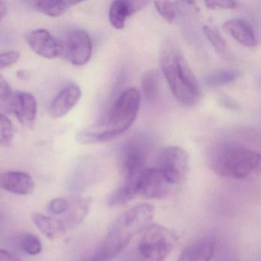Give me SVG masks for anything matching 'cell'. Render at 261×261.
I'll return each mask as SVG.
<instances>
[{
  "instance_id": "8",
  "label": "cell",
  "mask_w": 261,
  "mask_h": 261,
  "mask_svg": "<svg viewBox=\"0 0 261 261\" xmlns=\"http://www.w3.org/2000/svg\"><path fill=\"white\" fill-rule=\"evenodd\" d=\"M137 195L151 199L166 198L174 186L166 179L158 167L146 168L136 179Z\"/></svg>"
},
{
  "instance_id": "18",
  "label": "cell",
  "mask_w": 261,
  "mask_h": 261,
  "mask_svg": "<svg viewBox=\"0 0 261 261\" xmlns=\"http://www.w3.org/2000/svg\"><path fill=\"white\" fill-rule=\"evenodd\" d=\"M80 3L76 0H38L30 2V4L42 14L56 18L65 14L70 8Z\"/></svg>"
},
{
  "instance_id": "21",
  "label": "cell",
  "mask_w": 261,
  "mask_h": 261,
  "mask_svg": "<svg viewBox=\"0 0 261 261\" xmlns=\"http://www.w3.org/2000/svg\"><path fill=\"white\" fill-rule=\"evenodd\" d=\"M114 138V136L105 129L103 126L93 130H85L77 134L76 140L81 144H93L109 141Z\"/></svg>"
},
{
  "instance_id": "1",
  "label": "cell",
  "mask_w": 261,
  "mask_h": 261,
  "mask_svg": "<svg viewBox=\"0 0 261 261\" xmlns=\"http://www.w3.org/2000/svg\"><path fill=\"white\" fill-rule=\"evenodd\" d=\"M154 215L155 208L147 203L137 204L123 212L89 261H111L115 258L127 247L136 234L152 224Z\"/></svg>"
},
{
  "instance_id": "25",
  "label": "cell",
  "mask_w": 261,
  "mask_h": 261,
  "mask_svg": "<svg viewBox=\"0 0 261 261\" xmlns=\"http://www.w3.org/2000/svg\"><path fill=\"white\" fill-rule=\"evenodd\" d=\"M204 33L215 51L219 54H224L227 49V43L218 30L215 27L206 25L204 27Z\"/></svg>"
},
{
  "instance_id": "15",
  "label": "cell",
  "mask_w": 261,
  "mask_h": 261,
  "mask_svg": "<svg viewBox=\"0 0 261 261\" xmlns=\"http://www.w3.org/2000/svg\"><path fill=\"white\" fill-rule=\"evenodd\" d=\"M149 4L146 1H126L118 0L111 4L109 10V20L113 27L122 30L127 18L140 11Z\"/></svg>"
},
{
  "instance_id": "33",
  "label": "cell",
  "mask_w": 261,
  "mask_h": 261,
  "mask_svg": "<svg viewBox=\"0 0 261 261\" xmlns=\"http://www.w3.org/2000/svg\"><path fill=\"white\" fill-rule=\"evenodd\" d=\"M221 103L230 109H238L239 108V105L230 97H223L221 100Z\"/></svg>"
},
{
  "instance_id": "16",
  "label": "cell",
  "mask_w": 261,
  "mask_h": 261,
  "mask_svg": "<svg viewBox=\"0 0 261 261\" xmlns=\"http://www.w3.org/2000/svg\"><path fill=\"white\" fill-rule=\"evenodd\" d=\"M223 30L232 36L237 42L247 48H255L257 45L256 36L250 24L244 19H233L223 25Z\"/></svg>"
},
{
  "instance_id": "7",
  "label": "cell",
  "mask_w": 261,
  "mask_h": 261,
  "mask_svg": "<svg viewBox=\"0 0 261 261\" xmlns=\"http://www.w3.org/2000/svg\"><path fill=\"white\" fill-rule=\"evenodd\" d=\"M189 166L188 152L180 146H172L166 148L162 152L158 168L169 183L175 187L181 185L186 179Z\"/></svg>"
},
{
  "instance_id": "4",
  "label": "cell",
  "mask_w": 261,
  "mask_h": 261,
  "mask_svg": "<svg viewBox=\"0 0 261 261\" xmlns=\"http://www.w3.org/2000/svg\"><path fill=\"white\" fill-rule=\"evenodd\" d=\"M178 235L161 224H152L145 230L136 247L133 261H164L176 245Z\"/></svg>"
},
{
  "instance_id": "27",
  "label": "cell",
  "mask_w": 261,
  "mask_h": 261,
  "mask_svg": "<svg viewBox=\"0 0 261 261\" xmlns=\"http://www.w3.org/2000/svg\"><path fill=\"white\" fill-rule=\"evenodd\" d=\"M155 10L159 14L168 22H172L176 18L177 13L173 3L169 1H155L154 2Z\"/></svg>"
},
{
  "instance_id": "20",
  "label": "cell",
  "mask_w": 261,
  "mask_h": 261,
  "mask_svg": "<svg viewBox=\"0 0 261 261\" xmlns=\"http://www.w3.org/2000/svg\"><path fill=\"white\" fill-rule=\"evenodd\" d=\"M137 195L135 181H125L116 189L108 198V204L111 207H118L132 201Z\"/></svg>"
},
{
  "instance_id": "9",
  "label": "cell",
  "mask_w": 261,
  "mask_h": 261,
  "mask_svg": "<svg viewBox=\"0 0 261 261\" xmlns=\"http://www.w3.org/2000/svg\"><path fill=\"white\" fill-rule=\"evenodd\" d=\"M62 54H64L70 63L75 66H82L91 59L92 42L86 32L82 30H73L65 37L62 44Z\"/></svg>"
},
{
  "instance_id": "26",
  "label": "cell",
  "mask_w": 261,
  "mask_h": 261,
  "mask_svg": "<svg viewBox=\"0 0 261 261\" xmlns=\"http://www.w3.org/2000/svg\"><path fill=\"white\" fill-rule=\"evenodd\" d=\"M13 127L11 120L0 113V145L3 146H9L13 141Z\"/></svg>"
},
{
  "instance_id": "5",
  "label": "cell",
  "mask_w": 261,
  "mask_h": 261,
  "mask_svg": "<svg viewBox=\"0 0 261 261\" xmlns=\"http://www.w3.org/2000/svg\"><path fill=\"white\" fill-rule=\"evenodd\" d=\"M141 95L135 88L124 90L116 100L103 125L114 138L126 132L135 121L140 109Z\"/></svg>"
},
{
  "instance_id": "17",
  "label": "cell",
  "mask_w": 261,
  "mask_h": 261,
  "mask_svg": "<svg viewBox=\"0 0 261 261\" xmlns=\"http://www.w3.org/2000/svg\"><path fill=\"white\" fill-rule=\"evenodd\" d=\"M32 220L37 228L50 240H57L66 233L67 227L61 220L42 214L32 215Z\"/></svg>"
},
{
  "instance_id": "29",
  "label": "cell",
  "mask_w": 261,
  "mask_h": 261,
  "mask_svg": "<svg viewBox=\"0 0 261 261\" xmlns=\"http://www.w3.org/2000/svg\"><path fill=\"white\" fill-rule=\"evenodd\" d=\"M20 54L16 51L0 53V68H8L17 62Z\"/></svg>"
},
{
  "instance_id": "32",
  "label": "cell",
  "mask_w": 261,
  "mask_h": 261,
  "mask_svg": "<svg viewBox=\"0 0 261 261\" xmlns=\"http://www.w3.org/2000/svg\"><path fill=\"white\" fill-rule=\"evenodd\" d=\"M0 261H22L8 250L0 249Z\"/></svg>"
},
{
  "instance_id": "28",
  "label": "cell",
  "mask_w": 261,
  "mask_h": 261,
  "mask_svg": "<svg viewBox=\"0 0 261 261\" xmlns=\"http://www.w3.org/2000/svg\"><path fill=\"white\" fill-rule=\"evenodd\" d=\"M69 203L65 198H57L51 200L48 204V211L53 215H62L68 211Z\"/></svg>"
},
{
  "instance_id": "6",
  "label": "cell",
  "mask_w": 261,
  "mask_h": 261,
  "mask_svg": "<svg viewBox=\"0 0 261 261\" xmlns=\"http://www.w3.org/2000/svg\"><path fill=\"white\" fill-rule=\"evenodd\" d=\"M149 143L142 136H136L125 145L122 152V170L125 181H135L146 168Z\"/></svg>"
},
{
  "instance_id": "22",
  "label": "cell",
  "mask_w": 261,
  "mask_h": 261,
  "mask_svg": "<svg viewBox=\"0 0 261 261\" xmlns=\"http://www.w3.org/2000/svg\"><path fill=\"white\" fill-rule=\"evenodd\" d=\"M142 88L146 100H152L156 98L160 92V76L156 71L152 70L143 74Z\"/></svg>"
},
{
  "instance_id": "30",
  "label": "cell",
  "mask_w": 261,
  "mask_h": 261,
  "mask_svg": "<svg viewBox=\"0 0 261 261\" xmlns=\"http://www.w3.org/2000/svg\"><path fill=\"white\" fill-rule=\"evenodd\" d=\"M204 4L207 8L212 10H233L238 7V4L230 0H221V1H206Z\"/></svg>"
},
{
  "instance_id": "13",
  "label": "cell",
  "mask_w": 261,
  "mask_h": 261,
  "mask_svg": "<svg viewBox=\"0 0 261 261\" xmlns=\"http://www.w3.org/2000/svg\"><path fill=\"white\" fill-rule=\"evenodd\" d=\"M0 187L15 195H29L33 193L36 186L30 174L10 171L0 175Z\"/></svg>"
},
{
  "instance_id": "31",
  "label": "cell",
  "mask_w": 261,
  "mask_h": 261,
  "mask_svg": "<svg viewBox=\"0 0 261 261\" xmlns=\"http://www.w3.org/2000/svg\"><path fill=\"white\" fill-rule=\"evenodd\" d=\"M13 91L10 85L7 83L6 79L0 74V99L5 101L10 97Z\"/></svg>"
},
{
  "instance_id": "11",
  "label": "cell",
  "mask_w": 261,
  "mask_h": 261,
  "mask_svg": "<svg viewBox=\"0 0 261 261\" xmlns=\"http://www.w3.org/2000/svg\"><path fill=\"white\" fill-rule=\"evenodd\" d=\"M27 42L36 55L45 59H54L62 54V44L48 30L39 29L30 32Z\"/></svg>"
},
{
  "instance_id": "24",
  "label": "cell",
  "mask_w": 261,
  "mask_h": 261,
  "mask_svg": "<svg viewBox=\"0 0 261 261\" xmlns=\"http://www.w3.org/2000/svg\"><path fill=\"white\" fill-rule=\"evenodd\" d=\"M21 249L27 254L35 256L39 254L42 250V243L36 235L32 233L24 234L19 241Z\"/></svg>"
},
{
  "instance_id": "35",
  "label": "cell",
  "mask_w": 261,
  "mask_h": 261,
  "mask_svg": "<svg viewBox=\"0 0 261 261\" xmlns=\"http://www.w3.org/2000/svg\"><path fill=\"white\" fill-rule=\"evenodd\" d=\"M221 261H239L238 258L234 256H227V257L224 258V259H221Z\"/></svg>"
},
{
  "instance_id": "3",
  "label": "cell",
  "mask_w": 261,
  "mask_h": 261,
  "mask_svg": "<svg viewBox=\"0 0 261 261\" xmlns=\"http://www.w3.org/2000/svg\"><path fill=\"white\" fill-rule=\"evenodd\" d=\"M208 164L219 176L242 179L259 170L260 155L239 143H224L212 149Z\"/></svg>"
},
{
  "instance_id": "14",
  "label": "cell",
  "mask_w": 261,
  "mask_h": 261,
  "mask_svg": "<svg viewBox=\"0 0 261 261\" xmlns=\"http://www.w3.org/2000/svg\"><path fill=\"white\" fill-rule=\"evenodd\" d=\"M216 243L214 236L198 239L183 250L177 261H210L215 254Z\"/></svg>"
},
{
  "instance_id": "23",
  "label": "cell",
  "mask_w": 261,
  "mask_h": 261,
  "mask_svg": "<svg viewBox=\"0 0 261 261\" xmlns=\"http://www.w3.org/2000/svg\"><path fill=\"white\" fill-rule=\"evenodd\" d=\"M241 75V73L238 70H223L207 75L205 79V84L210 87L223 86L233 83Z\"/></svg>"
},
{
  "instance_id": "19",
  "label": "cell",
  "mask_w": 261,
  "mask_h": 261,
  "mask_svg": "<svg viewBox=\"0 0 261 261\" xmlns=\"http://www.w3.org/2000/svg\"><path fill=\"white\" fill-rule=\"evenodd\" d=\"M92 199L91 198H80L76 200L68 207L65 221V226L69 227H76L85 219L91 209Z\"/></svg>"
},
{
  "instance_id": "10",
  "label": "cell",
  "mask_w": 261,
  "mask_h": 261,
  "mask_svg": "<svg viewBox=\"0 0 261 261\" xmlns=\"http://www.w3.org/2000/svg\"><path fill=\"white\" fill-rule=\"evenodd\" d=\"M8 108L16 115L21 124L33 129L37 115V101L36 97L29 92L16 91L12 93L7 100Z\"/></svg>"
},
{
  "instance_id": "34",
  "label": "cell",
  "mask_w": 261,
  "mask_h": 261,
  "mask_svg": "<svg viewBox=\"0 0 261 261\" xmlns=\"http://www.w3.org/2000/svg\"><path fill=\"white\" fill-rule=\"evenodd\" d=\"M7 4L3 1H0V22L4 19L6 13H7Z\"/></svg>"
},
{
  "instance_id": "2",
  "label": "cell",
  "mask_w": 261,
  "mask_h": 261,
  "mask_svg": "<svg viewBox=\"0 0 261 261\" xmlns=\"http://www.w3.org/2000/svg\"><path fill=\"white\" fill-rule=\"evenodd\" d=\"M160 64L176 100L186 107L196 105L201 96L199 84L181 53L175 47L167 45L162 51Z\"/></svg>"
},
{
  "instance_id": "12",
  "label": "cell",
  "mask_w": 261,
  "mask_h": 261,
  "mask_svg": "<svg viewBox=\"0 0 261 261\" xmlns=\"http://www.w3.org/2000/svg\"><path fill=\"white\" fill-rule=\"evenodd\" d=\"M82 90L79 85H67L50 103L49 113L55 118L65 117L77 105L82 97Z\"/></svg>"
}]
</instances>
